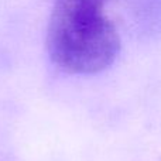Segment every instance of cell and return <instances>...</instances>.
Segmentation results:
<instances>
[{
  "mask_svg": "<svg viewBox=\"0 0 161 161\" xmlns=\"http://www.w3.org/2000/svg\"><path fill=\"white\" fill-rule=\"evenodd\" d=\"M109 0H54L47 50L58 68L89 75L106 69L120 51V37L105 14Z\"/></svg>",
  "mask_w": 161,
  "mask_h": 161,
  "instance_id": "obj_1",
  "label": "cell"
}]
</instances>
